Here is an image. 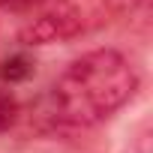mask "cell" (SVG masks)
I'll list each match as a JSON object with an SVG mask.
<instances>
[{
    "label": "cell",
    "instance_id": "cell-1",
    "mask_svg": "<svg viewBox=\"0 0 153 153\" xmlns=\"http://www.w3.org/2000/svg\"><path fill=\"white\" fill-rule=\"evenodd\" d=\"M138 90L132 63L114 48H96L75 57L51 87V114L57 123L93 126L123 108Z\"/></svg>",
    "mask_w": 153,
    "mask_h": 153
},
{
    "label": "cell",
    "instance_id": "cell-2",
    "mask_svg": "<svg viewBox=\"0 0 153 153\" xmlns=\"http://www.w3.org/2000/svg\"><path fill=\"white\" fill-rule=\"evenodd\" d=\"M90 27V12L84 0H57L51 9H45L39 18H33L21 30L24 45H51L63 39H75Z\"/></svg>",
    "mask_w": 153,
    "mask_h": 153
},
{
    "label": "cell",
    "instance_id": "cell-3",
    "mask_svg": "<svg viewBox=\"0 0 153 153\" xmlns=\"http://www.w3.org/2000/svg\"><path fill=\"white\" fill-rule=\"evenodd\" d=\"M33 75V60L27 54H12L0 63V78L9 81V84H18V81H27Z\"/></svg>",
    "mask_w": 153,
    "mask_h": 153
},
{
    "label": "cell",
    "instance_id": "cell-4",
    "mask_svg": "<svg viewBox=\"0 0 153 153\" xmlns=\"http://www.w3.org/2000/svg\"><path fill=\"white\" fill-rule=\"evenodd\" d=\"M15 117H18V102H15V96H12L9 90H0V135L12 129Z\"/></svg>",
    "mask_w": 153,
    "mask_h": 153
},
{
    "label": "cell",
    "instance_id": "cell-5",
    "mask_svg": "<svg viewBox=\"0 0 153 153\" xmlns=\"http://www.w3.org/2000/svg\"><path fill=\"white\" fill-rule=\"evenodd\" d=\"M45 0H0V9L6 12H15V15H27L33 9H39Z\"/></svg>",
    "mask_w": 153,
    "mask_h": 153
}]
</instances>
